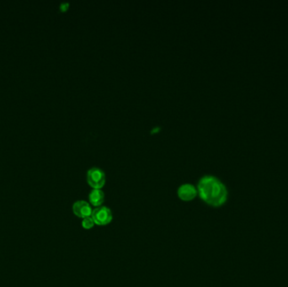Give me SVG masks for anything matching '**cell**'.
Returning <instances> with one entry per match:
<instances>
[{"label": "cell", "instance_id": "cell-4", "mask_svg": "<svg viewBox=\"0 0 288 287\" xmlns=\"http://www.w3.org/2000/svg\"><path fill=\"white\" fill-rule=\"evenodd\" d=\"M178 196L183 201H191L194 200L197 196V188L193 184H184L179 186L177 191Z\"/></svg>", "mask_w": 288, "mask_h": 287}, {"label": "cell", "instance_id": "cell-5", "mask_svg": "<svg viewBox=\"0 0 288 287\" xmlns=\"http://www.w3.org/2000/svg\"><path fill=\"white\" fill-rule=\"evenodd\" d=\"M73 211L75 216L83 219L85 217L91 216L93 210L89 202L85 200H78L73 205Z\"/></svg>", "mask_w": 288, "mask_h": 287}, {"label": "cell", "instance_id": "cell-2", "mask_svg": "<svg viewBox=\"0 0 288 287\" xmlns=\"http://www.w3.org/2000/svg\"><path fill=\"white\" fill-rule=\"evenodd\" d=\"M87 182L93 189H101L106 184V174L101 168L93 167L87 172Z\"/></svg>", "mask_w": 288, "mask_h": 287}, {"label": "cell", "instance_id": "cell-7", "mask_svg": "<svg viewBox=\"0 0 288 287\" xmlns=\"http://www.w3.org/2000/svg\"><path fill=\"white\" fill-rule=\"evenodd\" d=\"M95 225H96V223L94 222L93 218L91 216L85 217L82 220V227L84 229H91V228H93Z\"/></svg>", "mask_w": 288, "mask_h": 287}, {"label": "cell", "instance_id": "cell-3", "mask_svg": "<svg viewBox=\"0 0 288 287\" xmlns=\"http://www.w3.org/2000/svg\"><path fill=\"white\" fill-rule=\"evenodd\" d=\"M91 217L93 218L96 225L106 226L112 222L113 216L112 211L108 207H99L94 209Z\"/></svg>", "mask_w": 288, "mask_h": 287}, {"label": "cell", "instance_id": "cell-1", "mask_svg": "<svg viewBox=\"0 0 288 287\" xmlns=\"http://www.w3.org/2000/svg\"><path fill=\"white\" fill-rule=\"evenodd\" d=\"M197 192L201 199L211 207H221L227 199V188L212 175L201 178L197 184Z\"/></svg>", "mask_w": 288, "mask_h": 287}, {"label": "cell", "instance_id": "cell-6", "mask_svg": "<svg viewBox=\"0 0 288 287\" xmlns=\"http://www.w3.org/2000/svg\"><path fill=\"white\" fill-rule=\"evenodd\" d=\"M89 200L93 207H102L103 202L105 200V194L99 189H93L89 195Z\"/></svg>", "mask_w": 288, "mask_h": 287}]
</instances>
